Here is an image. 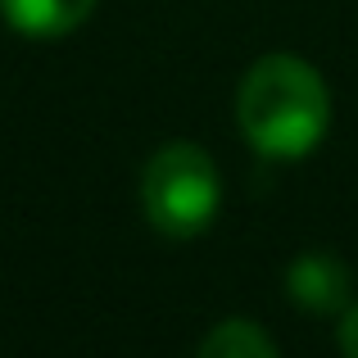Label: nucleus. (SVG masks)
I'll list each match as a JSON object with an SVG mask.
<instances>
[{
	"label": "nucleus",
	"mask_w": 358,
	"mask_h": 358,
	"mask_svg": "<svg viewBox=\"0 0 358 358\" xmlns=\"http://www.w3.org/2000/svg\"><path fill=\"white\" fill-rule=\"evenodd\" d=\"M241 131L259 155L299 159L322 141L331 122V96L313 64L299 55H268L241 82L236 96Z\"/></svg>",
	"instance_id": "1"
},
{
	"label": "nucleus",
	"mask_w": 358,
	"mask_h": 358,
	"mask_svg": "<svg viewBox=\"0 0 358 358\" xmlns=\"http://www.w3.org/2000/svg\"><path fill=\"white\" fill-rule=\"evenodd\" d=\"M96 0H0V14L14 32L50 41V36H69L91 18Z\"/></svg>",
	"instance_id": "4"
},
{
	"label": "nucleus",
	"mask_w": 358,
	"mask_h": 358,
	"mask_svg": "<svg viewBox=\"0 0 358 358\" xmlns=\"http://www.w3.org/2000/svg\"><path fill=\"white\" fill-rule=\"evenodd\" d=\"M200 358H277V345L268 341L263 327L245 322V317H227L204 336Z\"/></svg>",
	"instance_id": "5"
},
{
	"label": "nucleus",
	"mask_w": 358,
	"mask_h": 358,
	"mask_svg": "<svg viewBox=\"0 0 358 358\" xmlns=\"http://www.w3.org/2000/svg\"><path fill=\"white\" fill-rule=\"evenodd\" d=\"M341 350H345V358H358V304L345 313V322H341Z\"/></svg>",
	"instance_id": "6"
},
{
	"label": "nucleus",
	"mask_w": 358,
	"mask_h": 358,
	"mask_svg": "<svg viewBox=\"0 0 358 358\" xmlns=\"http://www.w3.org/2000/svg\"><path fill=\"white\" fill-rule=\"evenodd\" d=\"M218 168L200 145L173 141L164 145L141 173V209L164 236L186 241L200 236L218 213Z\"/></svg>",
	"instance_id": "2"
},
{
	"label": "nucleus",
	"mask_w": 358,
	"mask_h": 358,
	"mask_svg": "<svg viewBox=\"0 0 358 358\" xmlns=\"http://www.w3.org/2000/svg\"><path fill=\"white\" fill-rule=\"evenodd\" d=\"M286 295L308 313H341L350 299V268L336 254H299L286 268Z\"/></svg>",
	"instance_id": "3"
}]
</instances>
